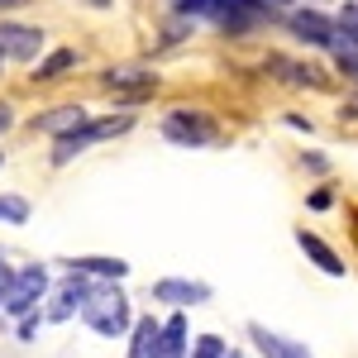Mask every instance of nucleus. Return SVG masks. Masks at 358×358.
I'll list each match as a JSON object with an SVG mask.
<instances>
[{
    "instance_id": "obj_3",
    "label": "nucleus",
    "mask_w": 358,
    "mask_h": 358,
    "mask_svg": "<svg viewBox=\"0 0 358 358\" xmlns=\"http://www.w3.org/2000/svg\"><path fill=\"white\" fill-rule=\"evenodd\" d=\"M43 292H48V273H43V268H20L15 282H10V296H5L0 310H10V315L29 320V315L38 310V301H43Z\"/></svg>"
},
{
    "instance_id": "obj_12",
    "label": "nucleus",
    "mask_w": 358,
    "mask_h": 358,
    "mask_svg": "<svg viewBox=\"0 0 358 358\" xmlns=\"http://www.w3.org/2000/svg\"><path fill=\"white\" fill-rule=\"evenodd\" d=\"M182 354H187V320L172 315V320H163V330H158V349H153V358H182Z\"/></svg>"
},
{
    "instance_id": "obj_7",
    "label": "nucleus",
    "mask_w": 358,
    "mask_h": 358,
    "mask_svg": "<svg viewBox=\"0 0 358 358\" xmlns=\"http://www.w3.org/2000/svg\"><path fill=\"white\" fill-rule=\"evenodd\" d=\"M91 296V277H82V273H67V282L57 287V296H53V306H48V320H67L72 310H82V301Z\"/></svg>"
},
{
    "instance_id": "obj_25",
    "label": "nucleus",
    "mask_w": 358,
    "mask_h": 358,
    "mask_svg": "<svg viewBox=\"0 0 358 358\" xmlns=\"http://www.w3.org/2000/svg\"><path fill=\"white\" fill-rule=\"evenodd\" d=\"M229 358H239V354H229Z\"/></svg>"
},
{
    "instance_id": "obj_4",
    "label": "nucleus",
    "mask_w": 358,
    "mask_h": 358,
    "mask_svg": "<svg viewBox=\"0 0 358 358\" xmlns=\"http://www.w3.org/2000/svg\"><path fill=\"white\" fill-rule=\"evenodd\" d=\"M163 134L172 138V143H187V148H201V143H215L220 138V129L210 124V120H201V115L192 110H172L163 120Z\"/></svg>"
},
{
    "instance_id": "obj_24",
    "label": "nucleus",
    "mask_w": 358,
    "mask_h": 358,
    "mask_svg": "<svg viewBox=\"0 0 358 358\" xmlns=\"http://www.w3.org/2000/svg\"><path fill=\"white\" fill-rule=\"evenodd\" d=\"M0 67H5V57H0Z\"/></svg>"
},
{
    "instance_id": "obj_16",
    "label": "nucleus",
    "mask_w": 358,
    "mask_h": 358,
    "mask_svg": "<svg viewBox=\"0 0 358 358\" xmlns=\"http://www.w3.org/2000/svg\"><path fill=\"white\" fill-rule=\"evenodd\" d=\"M72 273H82V277H106V282H115V277H124L129 273V263H120V258H77L72 263Z\"/></svg>"
},
{
    "instance_id": "obj_9",
    "label": "nucleus",
    "mask_w": 358,
    "mask_h": 358,
    "mask_svg": "<svg viewBox=\"0 0 358 358\" xmlns=\"http://www.w3.org/2000/svg\"><path fill=\"white\" fill-rule=\"evenodd\" d=\"M106 91L124 96V101H138V96H148V91H153V72H143V67H120V72H106Z\"/></svg>"
},
{
    "instance_id": "obj_2",
    "label": "nucleus",
    "mask_w": 358,
    "mask_h": 358,
    "mask_svg": "<svg viewBox=\"0 0 358 358\" xmlns=\"http://www.w3.org/2000/svg\"><path fill=\"white\" fill-rule=\"evenodd\" d=\"M129 129V115H110V120H86L82 129H72V134H62L57 138V163H72L82 148H91V143H101V138H115V134H124Z\"/></svg>"
},
{
    "instance_id": "obj_5",
    "label": "nucleus",
    "mask_w": 358,
    "mask_h": 358,
    "mask_svg": "<svg viewBox=\"0 0 358 358\" xmlns=\"http://www.w3.org/2000/svg\"><path fill=\"white\" fill-rule=\"evenodd\" d=\"M43 48V29L29 24H5L0 20V57H15V62H29V57Z\"/></svg>"
},
{
    "instance_id": "obj_1",
    "label": "nucleus",
    "mask_w": 358,
    "mask_h": 358,
    "mask_svg": "<svg viewBox=\"0 0 358 358\" xmlns=\"http://www.w3.org/2000/svg\"><path fill=\"white\" fill-rule=\"evenodd\" d=\"M82 320L96 334L115 339V334L129 330V296H124L115 282H91V296L82 301Z\"/></svg>"
},
{
    "instance_id": "obj_19",
    "label": "nucleus",
    "mask_w": 358,
    "mask_h": 358,
    "mask_svg": "<svg viewBox=\"0 0 358 358\" xmlns=\"http://www.w3.org/2000/svg\"><path fill=\"white\" fill-rule=\"evenodd\" d=\"M192 358H229V349H224L220 334H201L196 349H192Z\"/></svg>"
},
{
    "instance_id": "obj_23",
    "label": "nucleus",
    "mask_w": 358,
    "mask_h": 358,
    "mask_svg": "<svg viewBox=\"0 0 358 358\" xmlns=\"http://www.w3.org/2000/svg\"><path fill=\"white\" fill-rule=\"evenodd\" d=\"M86 5H96V10H106V5H110V0H86Z\"/></svg>"
},
{
    "instance_id": "obj_15",
    "label": "nucleus",
    "mask_w": 358,
    "mask_h": 358,
    "mask_svg": "<svg viewBox=\"0 0 358 358\" xmlns=\"http://www.w3.org/2000/svg\"><path fill=\"white\" fill-rule=\"evenodd\" d=\"M158 320L153 315H143V320H134V339H129V358H153V349H158Z\"/></svg>"
},
{
    "instance_id": "obj_20",
    "label": "nucleus",
    "mask_w": 358,
    "mask_h": 358,
    "mask_svg": "<svg viewBox=\"0 0 358 358\" xmlns=\"http://www.w3.org/2000/svg\"><path fill=\"white\" fill-rule=\"evenodd\" d=\"M10 282H15V273H10V263L0 258V306H5V296H10Z\"/></svg>"
},
{
    "instance_id": "obj_8",
    "label": "nucleus",
    "mask_w": 358,
    "mask_h": 358,
    "mask_svg": "<svg viewBox=\"0 0 358 358\" xmlns=\"http://www.w3.org/2000/svg\"><path fill=\"white\" fill-rule=\"evenodd\" d=\"M292 34L306 38V43H315V48H330L334 43V20L320 15V10H301V15H292Z\"/></svg>"
},
{
    "instance_id": "obj_11",
    "label": "nucleus",
    "mask_w": 358,
    "mask_h": 358,
    "mask_svg": "<svg viewBox=\"0 0 358 358\" xmlns=\"http://www.w3.org/2000/svg\"><path fill=\"white\" fill-rule=\"evenodd\" d=\"M86 124V110L82 106H57V110H48V115H38V129L43 134H72V129H82Z\"/></svg>"
},
{
    "instance_id": "obj_14",
    "label": "nucleus",
    "mask_w": 358,
    "mask_h": 358,
    "mask_svg": "<svg viewBox=\"0 0 358 358\" xmlns=\"http://www.w3.org/2000/svg\"><path fill=\"white\" fill-rule=\"evenodd\" d=\"M296 244L306 248V253H310V258H315V263H320V268H325V273L330 277H344V263H339V253H334L330 244H325V239H315V234H296Z\"/></svg>"
},
{
    "instance_id": "obj_17",
    "label": "nucleus",
    "mask_w": 358,
    "mask_h": 358,
    "mask_svg": "<svg viewBox=\"0 0 358 358\" xmlns=\"http://www.w3.org/2000/svg\"><path fill=\"white\" fill-rule=\"evenodd\" d=\"M72 62H77L72 48H57L53 57H43V62H38V72H34V77H38V82H53V77H62V72L72 67Z\"/></svg>"
},
{
    "instance_id": "obj_21",
    "label": "nucleus",
    "mask_w": 358,
    "mask_h": 358,
    "mask_svg": "<svg viewBox=\"0 0 358 358\" xmlns=\"http://www.w3.org/2000/svg\"><path fill=\"white\" fill-rule=\"evenodd\" d=\"M5 124H10V106H0V129H5Z\"/></svg>"
},
{
    "instance_id": "obj_18",
    "label": "nucleus",
    "mask_w": 358,
    "mask_h": 358,
    "mask_svg": "<svg viewBox=\"0 0 358 358\" xmlns=\"http://www.w3.org/2000/svg\"><path fill=\"white\" fill-rule=\"evenodd\" d=\"M0 220L24 224L29 220V201H24V196H0Z\"/></svg>"
},
{
    "instance_id": "obj_10",
    "label": "nucleus",
    "mask_w": 358,
    "mask_h": 358,
    "mask_svg": "<svg viewBox=\"0 0 358 358\" xmlns=\"http://www.w3.org/2000/svg\"><path fill=\"white\" fill-rule=\"evenodd\" d=\"M253 344H258V354L263 358H310L306 354V344H296V339H282V334H273V330H263V325H253Z\"/></svg>"
},
{
    "instance_id": "obj_13",
    "label": "nucleus",
    "mask_w": 358,
    "mask_h": 358,
    "mask_svg": "<svg viewBox=\"0 0 358 358\" xmlns=\"http://www.w3.org/2000/svg\"><path fill=\"white\" fill-rule=\"evenodd\" d=\"M330 53H334V62H339L349 77H358V34H354V29H344L339 20H334V43H330Z\"/></svg>"
},
{
    "instance_id": "obj_22",
    "label": "nucleus",
    "mask_w": 358,
    "mask_h": 358,
    "mask_svg": "<svg viewBox=\"0 0 358 358\" xmlns=\"http://www.w3.org/2000/svg\"><path fill=\"white\" fill-rule=\"evenodd\" d=\"M15 5H24V0H0V10H15Z\"/></svg>"
},
{
    "instance_id": "obj_6",
    "label": "nucleus",
    "mask_w": 358,
    "mask_h": 358,
    "mask_svg": "<svg viewBox=\"0 0 358 358\" xmlns=\"http://www.w3.org/2000/svg\"><path fill=\"white\" fill-rule=\"evenodd\" d=\"M153 296L172 301V306H201V301H210V287L206 282H187V277H163V282H153Z\"/></svg>"
}]
</instances>
